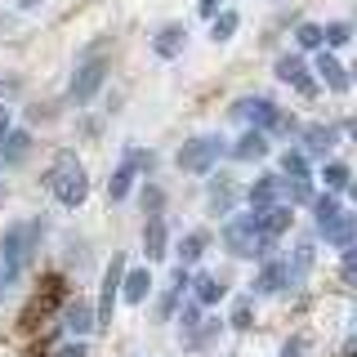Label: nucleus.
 I'll use <instances>...</instances> for the list:
<instances>
[{
	"label": "nucleus",
	"mask_w": 357,
	"mask_h": 357,
	"mask_svg": "<svg viewBox=\"0 0 357 357\" xmlns=\"http://www.w3.org/2000/svg\"><path fill=\"white\" fill-rule=\"evenodd\" d=\"M45 183L54 188V197L63 201V206H81V201L89 197V178H85V170H81V161H76V156H59V161H54V170H50V178H45Z\"/></svg>",
	"instance_id": "1"
},
{
	"label": "nucleus",
	"mask_w": 357,
	"mask_h": 357,
	"mask_svg": "<svg viewBox=\"0 0 357 357\" xmlns=\"http://www.w3.org/2000/svg\"><path fill=\"white\" fill-rule=\"evenodd\" d=\"M223 241H228V250L237 255V259H259L268 245H273V241L259 232V223H255V210H250V215L228 219V228H223Z\"/></svg>",
	"instance_id": "2"
},
{
	"label": "nucleus",
	"mask_w": 357,
	"mask_h": 357,
	"mask_svg": "<svg viewBox=\"0 0 357 357\" xmlns=\"http://www.w3.org/2000/svg\"><path fill=\"white\" fill-rule=\"evenodd\" d=\"M31 250H36V228H31V223H14V228L5 232V245H0V264H5V273L18 277L22 268H27Z\"/></svg>",
	"instance_id": "3"
},
{
	"label": "nucleus",
	"mask_w": 357,
	"mask_h": 357,
	"mask_svg": "<svg viewBox=\"0 0 357 357\" xmlns=\"http://www.w3.org/2000/svg\"><path fill=\"white\" fill-rule=\"evenodd\" d=\"M219 156H223V139H219V134H201V139H192V143L178 148V170H188V174L215 170Z\"/></svg>",
	"instance_id": "4"
},
{
	"label": "nucleus",
	"mask_w": 357,
	"mask_h": 357,
	"mask_svg": "<svg viewBox=\"0 0 357 357\" xmlns=\"http://www.w3.org/2000/svg\"><path fill=\"white\" fill-rule=\"evenodd\" d=\"M107 81V63L103 59H85L81 67L72 72V98L76 103H89V98L98 94V85Z\"/></svg>",
	"instance_id": "5"
},
{
	"label": "nucleus",
	"mask_w": 357,
	"mask_h": 357,
	"mask_svg": "<svg viewBox=\"0 0 357 357\" xmlns=\"http://www.w3.org/2000/svg\"><path fill=\"white\" fill-rule=\"evenodd\" d=\"M121 286H126V259H112L107 264V277H103V295H98V331H107V321H112V308H116V295H121Z\"/></svg>",
	"instance_id": "6"
},
{
	"label": "nucleus",
	"mask_w": 357,
	"mask_h": 357,
	"mask_svg": "<svg viewBox=\"0 0 357 357\" xmlns=\"http://www.w3.org/2000/svg\"><path fill=\"white\" fill-rule=\"evenodd\" d=\"M232 116L245 121V126H259V130H277V121H282V112H277L268 98H241L237 107H232Z\"/></svg>",
	"instance_id": "7"
},
{
	"label": "nucleus",
	"mask_w": 357,
	"mask_h": 357,
	"mask_svg": "<svg viewBox=\"0 0 357 357\" xmlns=\"http://www.w3.org/2000/svg\"><path fill=\"white\" fill-rule=\"evenodd\" d=\"M277 76H282L286 85H295L304 98H317V76H308V67L295 59V54H286V59H277Z\"/></svg>",
	"instance_id": "8"
},
{
	"label": "nucleus",
	"mask_w": 357,
	"mask_h": 357,
	"mask_svg": "<svg viewBox=\"0 0 357 357\" xmlns=\"http://www.w3.org/2000/svg\"><path fill=\"white\" fill-rule=\"evenodd\" d=\"M59 299H63V277H50V282L40 286V295L27 304V312H22V321H27V326H36L40 317H50V308L59 304Z\"/></svg>",
	"instance_id": "9"
},
{
	"label": "nucleus",
	"mask_w": 357,
	"mask_h": 357,
	"mask_svg": "<svg viewBox=\"0 0 357 357\" xmlns=\"http://www.w3.org/2000/svg\"><path fill=\"white\" fill-rule=\"evenodd\" d=\"M255 223H259V232H264L268 241H273V237H282V232L290 228V206H286V201L259 206V210H255Z\"/></svg>",
	"instance_id": "10"
},
{
	"label": "nucleus",
	"mask_w": 357,
	"mask_h": 357,
	"mask_svg": "<svg viewBox=\"0 0 357 357\" xmlns=\"http://www.w3.org/2000/svg\"><path fill=\"white\" fill-rule=\"evenodd\" d=\"M321 241H331V245H344V250H349V245H357V215H335L331 223H321Z\"/></svg>",
	"instance_id": "11"
},
{
	"label": "nucleus",
	"mask_w": 357,
	"mask_h": 357,
	"mask_svg": "<svg viewBox=\"0 0 357 357\" xmlns=\"http://www.w3.org/2000/svg\"><path fill=\"white\" fill-rule=\"evenodd\" d=\"M89 326H98V308H89L85 299H72V304L63 308V331L67 335H85Z\"/></svg>",
	"instance_id": "12"
},
{
	"label": "nucleus",
	"mask_w": 357,
	"mask_h": 357,
	"mask_svg": "<svg viewBox=\"0 0 357 357\" xmlns=\"http://www.w3.org/2000/svg\"><path fill=\"white\" fill-rule=\"evenodd\" d=\"M245 201H250V210H259V206H273V201H282V178H277V174H264V178H255V183L245 188Z\"/></svg>",
	"instance_id": "13"
},
{
	"label": "nucleus",
	"mask_w": 357,
	"mask_h": 357,
	"mask_svg": "<svg viewBox=\"0 0 357 357\" xmlns=\"http://www.w3.org/2000/svg\"><path fill=\"white\" fill-rule=\"evenodd\" d=\"M165 241H170V232H165V219L161 215H152L148 219V228H143V255H148V259H165Z\"/></svg>",
	"instance_id": "14"
},
{
	"label": "nucleus",
	"mask_w": 357,
	"mask_h": 357,
	"mask_svg": "<svg viewBox=\"0 0 357 357\" xmlns=\"http://www.w3.org/2000/svg\"><path fill=\"white\" fill-rule=\"evenodd\" d=\"M183 45H188V31L178 27V22H170V27H161V31H156L152 50L161 54V59H178V54H183Z\"/></svg>",
	"instance_id": "15"
},
{
	"label": "nucleus",
	"mask_w": 357,
	"mask_h": 357,
	"mask_svg": "<svg viewBox=\"0 0 357 357\" xmlns=\"http://www.w3.org/2000/svg\"><path fill=\"white\" fill-rule=\"evenodd\" d=\"M259 295H277V290H290V264H268L259 273V282H255Z\"/></svg>",
	"instance_id": "16"
},
{
	"label": "nucleus",
	"mask_w": 357,
	"mask_h": 357,
	"mask_svg": "<svg viewBox=\"0 0 357 357\" xmlns=\"http://www.w3.org/2000/svg\"><path fill=\"white\" fill-rule=\"evenodd\" d=\"M312 72H321V81H326V85L335 89V94H344V89H349V85H353V76H349V72H344V67H340V63H335V59H331V54H321V59H317V67H312Z\"/></svg>",
	"instance_id": "17"
},
{
	"label": "nucleus",
	"mask_w": 357,
	"mask_h": 357,
	"mask_svg": "<svg viewBox=\"0 0 357 357\" xmlns=\"http://www.w3.org/2000/svg\"><path fill=\"white\" fill-rule=\"evenodd\" d=\"M264 152H268V139H264V130H250V134H241V139L232 143V156H237V161H259Z\"/></svg>",
	"instance_id": "18"
},
{
	"label": "nucleus",
	"mask_w": 357,
	"mask_h": 357,
	"mask_svg": "<svg viewBox=\"0 0 357 357\" xmlns=\"http://www.w3.org/2000/svg\"><path fill=\"white\" fill-rule=\"evenodd\" d=\"M152 290V273L148 268H134V273H126V286H121V295L130 299V304H143Z\"/></svg>",
	"instance_id": "19"
},
{
	"label": "nucleus",
	"mask_w": 357,
	"mask_h": 357,
	"mask_svg": "<svg viewBox=\"0 0 357 357\" xmlns=\"http://www.w3.org/2000/svg\"><path fill=\"white\" fill-rule=\"evenodd\" d=\"M304 143L312 156H326L335 148V126H304Z\"/></svg>",
	"instance_id": "20"
},
{
	"label": "nucleus",
	"mask_w": 357,
	"mask_h": 357,
	"mask_svg": "<svg viewBox=\"0 0 357 357\" xmlns=\"http://www.w3.org/2000/svg\"><path fill=\"white\" fill-rule=\"evenodd\" d=\"M27 148H31V134L27 130H9V139L0 143V161H22V156H27Z\"/></svg>",
	"instance_id": "21"
},
{
	"label": "nucleus",
	"mask_w": 357,
	"mask_h": 357,
	"mask_svg": "<svg viewBox=\"0 0 357 357\" xmlns=\"http://www.w3.org/2000/svg\"><path fill=\"white\" fill-rule=\"evenodd\" d=\"M192 286H197V304H219L223 290H228V286H223V277H215V273H201Z\"/></svg>",
	"instance_id": "22"
},
{
	"label": "nucleus",
	"mask_w": 357,
	"mask_h": 357,
	"mask_svg": "<svg viewBox=\"0 0 357 357\" xmlns=\"http://www.w3.org/2000/svg\"><path fill=\"white\" fill-rule=\"evenodd\" d=\"M134 170H139V161H126V165H116V174L107 178V197L112 201H121L130 192V183H134Z\"/></svg>",
	"instance_id": "23"
},
{
	"label": "nucleus",
	"mask_w": 357,
	"mask_h": 357,
	"mask_svg": "<svg viewBox=\"0 0 357 357\" xmlns=\"http://www.w3.org/2000/svg\"><path fill=\"white\" fill-rule=\"evenodd\" d=\"M201 250H206V232H188V237L178 241V268L197 264V259H201Z\"/></svg>",
	"instance_id": "24"
},
{
	"label": "nucleus",
	"mask_w": 357,
	"mask_h": 357,
	"mask_svg": "<svg viewBox=\"0 0 357 357\" xmlns=\"http://www.w3.org/2000/svg\"><path fill=\"white\" fill-rule=\"evenodd\" d=\"M237 22H241V18H237V9H223V14L210 22V40H219V45H223V40H232Z\"/></svg>",
	"instance_id": "25"
},
{
	"label": "nucleus",
	"mask_w": 357,
	"mask_h": 357,
	"mask_svg": "<svg viewBox=\"0 0 357 357\" xmlns=\"http://www.w3.org/2000/svg\"><path fill=\"white\" fill-rule=\"evenodd\" d=\"M282 201H312V183L308 178H282Z\"/></svg>",
	"instance_id": "26"
},
{
	"label": "nucleus",
	"mask_w": 357,
	"mask_h": 357,
	"mask_svg": "<svg viewBox=\"0 0 357 357\" xmlns=\"http://www.w3.org/2000/svg\"><path fill=\"white\" fill-rule=\"evenodd\" d=\"M335 215H340V201H335L331 192L326 197H312V219H317V228H321V223H331Z\"/></svg>",
	"instance_id": "27"
},
{
	"label": "nucleus",
	"mask_w": 357,
	"mask_h": 357,
	"mask_svg": "<svg viewBox=\"0 0 357 357\" xmlns=\"http://www.w3.org/2000/svg\"><path fill=\"white\" fill-rule=\"evenodd\" d=\"M282 174H286V178H308L304 152H286V156H282Z\"/></svg>",
	"instance_id": "28"
},
{
	"label": "nucleus",
	"mask_w": 357,
	"mask_h": 357,
	"mask_svg": "<svg viewBox=\"0 0 357 357\" xmlns=\"http://www.w3.org/2000/svg\"><path fill=\"white\" fill-rule=\"evenodd\" d=\"M295 40L304 45V50H321V40H326V36H321V27H317V22H299Z\"/></svg>",
	"instance_id": "29"
},
{
	"label": "nucleus",
	"mask_w": 357,
	"mask_h": 357,
	"mask_svg": "<svg viewBox=\"0 0 357 357\" xmlns=\"http://www.w3.org/2000/svg\"><path fill=\"white\" fill-rule=\"evenodd\" d=\"M321 178H326V188H335V192H340V188H349V165H340V161H331L326 170H321Z\"/></svg>",
	"instance_id": "30"
},
{
	"label": "nucleus",
	"mask_w": 357,
	"mask_h": 357,
	"mask_svg": "<svg viewBox=\"0 0 357 357\" xmlns=\"http://www.w3.org/2000/svg\"><path fill=\"white\" fill-rule=\"evenodd\" d=\"M250 321H255V308H250V299H237V308H232L228 326H237V331H250Z\"/></svg>",
	"instance_id": "31"
},
{
	"label": "nucleus",
	"mask_w": 357,
	"mask_h": 357,
	"mask_svg": "<svg viewBox=\"0 0 357 357\" xmlns=\"http://www.w3.org/2000/svg\"><path fill=\"white\" fill-rule=\"evenodd\" d=\"M321 36H326V45H344L353 40V27L349 22H331V27H321Z\"/></svg>",
	"instance_id": "32"
},
{
	"label": "nucleus",
	"mask_w": 357,
	"mask_h": 357,
	"mask_svg": "<svg viewBox=\"0 0 357 357\" xmlns=\"http://www.w3.org/2000/svg\"><path fill=\"white\" fill-rule=\"evenodd\" d=\"M340 273H344V282H349V286H357V245H353V250H344Z\"/></svg>",
	"instance_id": "33"
},
{
	"label": "nucleus",
	"mask_w": 357,
	"mask_h": 357,
	"mask_svg": "<svg viewBox=\"0 0 357 357\" xmlns=\"http://www.w3.org/2000/svg\"><path fill=\"white\" fill-rule=\"evenodd\" d=\"M228 206H232V188H219V192L210 197V210H215V215H228Z\"/></svg>",
	"instance_id": "34"
},
{
	"label": "nucleus",
	"mask_w": 357,
	"mask_h": 357,
	"mask_svg": "<svg viewBox=\"0 0 357 357\" xmlns=\"http://www.w3.org/2000/svg\"><path fill=\"white\" fill-rule=\"evenodd\" d=\"M215 9H219V0H197V14H201V18L215 22Z\"/></svg>",
	"instance_id": "35"
},
{
	"label": "nucleus",
	"mask_w": 357,
	"mask_h": 357,
	"mask_svg": "<svg viewBox=\"0 0 357 357\" xmlns=\"http://www.w3.org/2000/svg\"><path fill=\"white\" fill-rule=\"evenodd\" d=\"M143 206L156 210V206H161V192H156V188H148V192H143Z\"/></svg>",
	"instance_id": "36"
},
{
	"label": "nucleus",
	"mask_w": 357,
	"mask_h": 357,
	"mask_svg": "<svg viewBox=\"0 0 357 357\" xmlns=\"http://www.w3.org/2000/svg\"><path fill=\"white\" fill-rule=\"evenodd\" d=\"M9 139V107H0V143Z\"/></svg>",
	"instance_id": "37"
},
{
	"label": "nucleus",
	"mask_w": 357,
	"mask_h": 357,
	"mask_svg": "<svg viewBox=\"0 0 357 357\" xmlns=\"http://www.w3.org/2000/svg\"><path fill=\"white\" fill-rule=\"evenodd\" d=\"M59 357H85V344H67V349Z\"/></svg>",
	"instance_id": "38"
},
{
	"label": "nucleus",
	"mask_w": 357,
	"mask_h": 357,
	"mask_svg": "<svg viewBox=\"0 0 357 357\" xmlns=\"http://www.w3.org/2000/svg\"><path fill=\"white\" fill-rule=\"evenodd\" d=\"M282 357H299V340H290L286 349H282Z\"/></svg>",
	"instance_id": "39"
},
{
	"label": "nucleus",
	"mask_w": 357,
	"mask_h": 357,
	"mask_svg": "<svg viewBox=\"0 0 357 357\" xmlns=\"http://www.w3.org/2000/svg\"><path fill=\"white\" fill-rule=\"evenodd\" d=\"M18 89V81H0V94H14Z\"/></svg>",
	"instance_id": "40"
},
{
	"label": "nucleus",
	"mask_w": 357,
	"mask_h": 357,
	"mask_svg": "<svg viewBox=\"0 0 357 357\" xmlns=\"http://www.w3.org/2000/svg\"><path fill=\"white\" fill-rule=\"evenodd\" d=\"M344 130H349L353 139H357V116H349V121H344Z\"/></svg>",
	"instance_id": "41"
},
{
	"label": "nucleus",
	"mask_w": 357,
	"mask_h": 357,
	"mask_svg": "<svg viewBox=\"0 0 357 357\" xmlns=\"http://www.w3.org/2000/svg\"><path fill=\"white\" fill-rule=\"evenodd\" d=\"M5 282H14V277H9V273H5V264H0V290H5Z\"/></svg>",
	"instance_id": "42"
},
{
	"label": "nucleus",
	"mask_w": 357,
	"mask_h": 357,
	"mask_svg": "<svg viewBox=\"0 0 357 357\" xmlns=\"http://www.w3.org/2000/svg\"><path fill=\"white\" fill-rule=\"evenodd\" d=\"M40 5V0H18V9H36Z\"/></svg>",
	"instance_id": "43"
},
{
	"label": "nucleus",
	"mask_w": 357,
	"mask_h": 357,
	"mask_svg": "<svg viewBox=\"0 0 357 357\" xmlns=\"http://www.w3.org/2000/svg\"><path fill=\"white\" fill-rule=\"evenodd\" d=\"M353 81H357V67H353Z\"/></svg>",
	"instance_id": "44"
},
{
	"label": "nucleus",
	"mask_w": 357,
	"mask_h": 357,
	"mask_svg": "<svg viewBox=\"0 0 357 357\" xmlns=\"http://www.w3.org/2000/svg\"><path fill=\"white\" fill-rule=\"evenodd\" d=\"M353 197H357V183H353Z\"/></svg>",
	"instance_id": "45"
}]
</instances>
